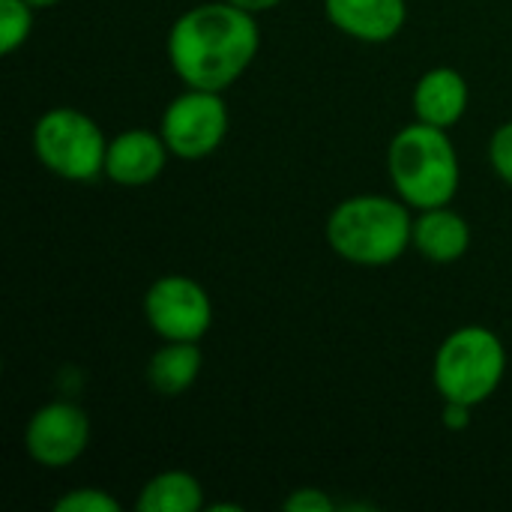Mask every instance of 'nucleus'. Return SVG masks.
I'll return each instance as SVG.
<instances>
[{
  "mask_svg": "<svg viewBox=\"0 0 512 512\" xmlns=\"http://www.w3.org/2000/svg\"><path fill=\"white\" fill-rule=\"evenodd\" d=\"M168 63L186 87L225 93L261 48L258 15L219 0L198 3L168 30Z\"/></svg>",
  "mask_w": 512,
  "mask_h": 512,
  "instance_id": "f257e3e1",
  "label": "nucleus"
},
{
  "mask_svg": "<svg viewBox=\"0 0 512 512\" xmlns=\"http://www.w3.org/2000/svg\"><path fill=\"white\" fill-rule=\"evenodd\" d=\"M327 246L348 264L387 267L405 255L414 237L411 207L396 195H351L339 201L324 225Z\"/></svg>",
  "mask_w": 512,
  "mask_h": 512,
  "instance_id": "f03ea898",
  "label": "nucleus"
},
{
  "mask_svg": "<svg viewBox=\"0 0 512 512\" xmlns=\"http://www.w3.org/2000/svg\"><path fill=\"white\" fill-rule=\"evenodd\" d=\"M387 171L396 195L414 210L450 204L462 183L459 153L450 132L420 120L393 135L387 147Z\"/></svg>",
  "mask_w": 512,
  "mask_h": 512,
  "instance_id": "7ed1b4c3",
  "label": "nucleus"
},
{
  "mask_svg": "<svg viewBox=\"0 0 512 512\" xmlns=\"http://www.w3.org/2000/svg\"><path fill=\"white\" fill-rule=\"evenodd\" d=\"M507 375V348L489 327L468 324L453 330L435 351L432 381L444 402L483 405Z\"/></svg>",
  "mask_w": 512,
  "mask_h": 512,
  "instance_id": "20e7f679",
  "label": "nucleus"
},
{
  "mask_svg": "<svg viewBox=\"0 0 512 512\" xmlns=\"http://www.w3.org/2000/svg\"><path fill=\"white\" fill-rule=\"evenodd\" d=\"M33 153L42 168L69 183H90L105 174L108 138L99 123L69 105L48 108L33 126Z\"/></svg>",
  "mask_w": 512,
  "mask_h": 512,
  "instance_id": "39448f33",
  "label": "nucleus"
},
{
  "mask_svg": "<svg viewBox=\"0 0 512 512\" xmlns=\"http://www.w3.org/2000/svg\"><path fill=\"white\" fill-rule=\"evenodd\" d=\"M231 126L228 105L219 90L186 87L180 96L168 102L159 120V132L174 159L201 162L213 156Z\"/></svg>",
  "mask_w": 512,
  "mask_h": 512,
  "instance_id": "423d86ee",
  "label": "nucleus"
},
{
  "mask_svg": "<svg viewBox=\"0 0 512 512\" xmlns=\"http://www.w3.org/2000/svg\"><path fill=\"white\" fill-rule=\"evenodd\" d=\"M144 318L162 342H201L213 327V300L201 282L165 273L144 294Z\"/></svg>",
  "mask_w": 512,
  "mask_h": 512,
  "instance_id": "0eeeda50",
  "label": "nucleus"
},
{
  "mask_svg": "<svg viewBox=\"0 0 512 512\" xmlns=\"http://www.w3.org/2000/svg\"><path fill=\"white\" fill-rule=\"evenodd\" d=\"M90 447V417L72 402H48L24 426V450L45 471H63Z\"/></svg>",
  "mask_w": 512,
  "mask_h": 512,
  "instance_id": "6e6552de",
  "label": "nucleus"
},
{
  "mask_svg": "<svg viewBox=\"0 0 512 512\" xmlns=\"http://www.w3.org/2000/svg\"><path fill=\"white\" fill-rule=\"evenodd\" d=\"M168 156H171V150H168L162 132L126 129L108 141L105 177L117 186L141 189V186H150L162 177Z\"/></svg>",
  "mask_w": 512,
  "mask_h": 512,
  "instance_id": "1a4fd4ad",
  "label": "nucleus"
},
{
  "mask_svg": "<svg viewBox=\"0 0 512 512\" xmlns=\"http://www.w3.org/2000/svg\"><path fill=\"white\" fill-rule=\"evenodd\" d=\"M324 15L345 36L381 45L402 33L408 21V0H324Z\"/></svg>",
  "mask_w": 512,
  "mask_h": 512,
  "instance_id": "9d476101",
  "label": "nucleus"
},
{
  "mask_svg": "<svg viewBox=\"0 0 512 512\" xmlns=\"http://www.w3.org/2000/svg\"><path fill=\"white\" fill-rule=\"evenodd\" d=\"M471 102V90L468 81L459 69L453 66H435L429 72H423L414 84V117L420 123L438 126V129H453Z\"/></svg>",
  "mask_w": 512,
  "mask_h": 512,
  "instance_id": "9b49d317",
  "label": "nucleus"
},
{
  "mask_svg": "<svg viewBox=\"0 0 512 512\" xmlns=\"http://www.w3.org/2000/svg\"><path fill=\"white\" fill-rule=\"evenodd\" d=\"M411 246L432 264H453L471 249V225L450 204L420 210L414 219Z\"/></svg>",
  "mask_w": 512,
  "mask_h": 512,
  "instance_id": "f8f14e48",
  "label": "nucleus"
},
{
  "mask_svg": "<svg viewBox=\"0 0 512 512\" xmlns=\"http://www.w3.org/2000/svg\"><path fill=\"white\" fill-rule=\"evenodd\" d=\"M204 354L198 342H165L147 363V384L159 396H183L201 375Z\"/></svg>",
  "mask_w": 512,
  "mask_h": 512,
  "instance_id": "ddd939ff",
  "label": "nucleus"
},
{
  "mask_svg": "<svg viewBox=\"0 0 512 512\" xmlns=\"http://www.w3.org/2000/svg\"><path fill=\"white\" fill-rule=\"evenodd\" d=\"M138 512H201L204 510V489L198 477L189 471H162L150 477L138 498H135Z\"/></svg>",
  "mask_w": 512,
  "mask_h": 512,
  "instance_id": "4468645a",
  "label": "nucleus"
},
{
  "mask_svg": "<svg viewBox=\"0 0 512 512\" xmlns=\"http://www.w3.org/2000/svg\"><path fill=\"white\" fill-rule=\"evenodd\" d=\"M33 30V6L27 0H0V54L18 51Z\"/></svg>",
  "mask_w": 512,
  "mask_h": 512,
  "instance_id": "2eb2a0df",
  "label": "nucleus"
},
{
  "mask_svg": "<svg viewBox=\"0 0 512 512\" xmlns=\"http://www.w3.org/2000/svg\"><path fill=\"white\" fill-rule=\"evenodd\" d=\"M54 512H120V501L111 498L105 489H90L81 486L75 492H66L57 504Z\"/></svg>",
  "mask_w": 512,
  "mask_h": 512,
  "instance_id": "dca6fc26",
  "label": "nucleus"
},
{
  "mask_svg": "<svg viewBox=\"0 0 512 512\" xmlns=\"http://www.w3.org/2000/svg\"><path fill=\"white\" fill-rule=\"evenodd\" d=\"M489 162H492V171L512 186V120L501 123L492 138H489Z\"/></svg>",
  "mask_w": 512,
  "mask_h": 512,
  "instance_id": "f3484780",
  "label": "nucleus"
},
{
  "mask_svg": "<svg viewBox=\"0 0 512 512\" xmlns=\"http://www.w3.org/2000/svg\"><path fill=\"white\" fill-rule=\"evenodd\" d=\"M282 510L291 512H333L336 510V501L324 492V489H294L285 501H282Z\"/></svg>",
  "mask_w": 512,
  "mask_h": 512,
  "instance_id": "a211bd4d",
  "label": "nucleus"
},
{
  "mask_svg": "<svg viewBox=\"0 0 512 512\" xmlns=\"http://www.w3.org/2000/svg\"><path fill=\"white\" fill-rule=\"evenodd\" d=\"M471 405H462V402H444V426L453 429V432H462L471 426Z\"/></svg>",
  "mask_w": 512,
  "mask_h": 512,
  "instance_id": "6ab92c4d",
  "label": "nucleus"
},
{
  "mask_svg": "<svg viewBox=\"0 0 512 512\" xmlns=\"http://www.w3.org/2000/svg\"><path fill=\"white\" fill-rule=\"evenodd\" d=\"M228 3H234V6H240V9H246V12H252V15H261V12L276 9V6L285 3V0H228Z\"/></svg>",
  "mask_w": 512,
  "mask_h": 512,
  "instance_id": "aec40b11",
  "label": "nucleus"
},
{
  "mask_svg": "<svg viewBox=\"0 0 512 512\" xmlns=\"http://www.w3.org/2000/svg\"><path fill=\"white\" fill-rule=\"evenodd\" d=\"M33 9H51V6H57L60 0H27Z\"/></svg>",
  "mask_w": 512,
  "mask_h": 512,
  "instance_id": "412c9836",
  "label": "nucleus"
},
{
  "mask_svg": "<svg viewBox=\"0 0 512 512\" xmlns=\"http://www.w3.org/2000/svg\"><path fill=\"white\" fill-rule=\"evenodd\" d=\"M210 510H213V512H222V510H228V512H240V510H243V507H240V504H213V507H210Z\"/></svg>",
  "mask_w": 512,
  "mask_h": 512,
  "instance_id": "4be33fe9",
  "label": "nucleus"
}]
</instances>
